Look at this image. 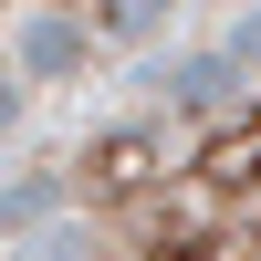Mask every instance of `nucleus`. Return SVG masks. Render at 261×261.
Returning <instances> with one entry per match:
<instances>
[{"label": "nucleus", "instance_id": "nucleus-1", "mask_svg": "<svg viewBox=\"0 0 261 261\" xmlns=\"http://www.w3.org/2000/svg\"><path fill=\"white\" fill-rule=\"evenodd\" d=\"M73 21L84 11H0V94H21L53 53H73V42H84Z\"/></svg>", "mask_w": 261, "mask_h": 261}]
</instances>
